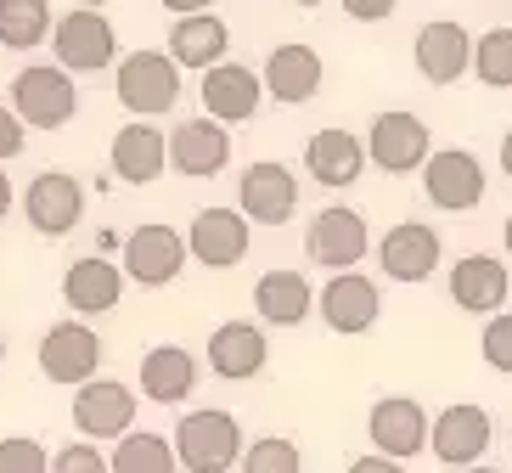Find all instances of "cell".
I'll return each mask as SVG.
<instances>
[{
  "label": "cell",
  "mask_w": 512,
  "mask_h": 473,
  "mask_svg": "<svg viewBox=\"0 0 512 473\" xmlns=\"http://www.w3.org/2000/svg\"><path fill=\"white\" fill-rule=\"evenodd\" d=\"M175 462L186 473H231L242 457V423L220 406H203V412H186L175 423Z\"/></svg>",
  "instance_id": "1"
},
{
  "label": "cell",
  "mask_w": 512,
  "mask_h": 473,
  "mask_svg": "<svg viewBox=\"0 0 512 473\" xmlns=\"http://www.w3.org/2000/svg\"><path fill=\"white\" fill-rule=\"evenodd\" d=\"M12 113L29 130H62L79 113V85L57 62H29L12 74Z\"/></svg>",
  "instance_id": "2"
},
{
  "label": "cell",
  "mask_w": 512,
  "mask_h": 473,
  "mask_svg": "<svg viewBox=\"0 0 512 473\" xmlns=\"http://www.w3.org/2000/svg\"><path fill=\"white\" fill-rule=\"evenodd\" d=\"M51 51H57V68H68V74H102L119 57V34L96 6H74V12L51 17Z\"/></svg>",
  "instance_id": "3"
},
{
  "label": "cell",
  "mask_w": 512,
  "mask_h": 473,
  "mask_svg": "<svg viewBox=\"0 0 512 473\" xmlns=\"http://www.w3.org/2000/svg\"><path fill=\"white\" fill-rule=\"evenodd\" d=\"M119 102L136 113V119H158L181 102V68L169 51H130L119 62V79H113Z\"/></svg>",
  "instance_id": "4"
},
{
  "label": "cell",
  "mask_w": 512,
  "mask_h": 473,
  "mask_svg": "<svg viewBox=\"0 0 512 473\" xmlns=\"http://www.w3.org/2000/svg\"><path fill=\"white\" fill-rule=\"evenodd\" d=\"M186 231L164 226V220H147L124 237V276L141 282V288H169L175 276L186 271Z\"/></svg>",
  "instance_id": "5"
},
{
  "label": "cell",
  "mask_w": 512,
  "mask_h": 473,
  "mask_svg": "<svg viewBox=\"0 0 512 473\" xmlns=\"http://www.w3.org/2000/svg\"><path fill=\"white\" fill-rule=\"evenodd\" d=\"M484 164L467 147H439V153L422 158V192H428V203L445 214H467L484 203Z\"/></svg>",
  "instance_id": "6"
},
{
  "label": "cell",
  "mask_w": 512,
  "mask_h": 473,
  "mask_svg": "<svg viewBox=\"0 0 512 473\" xmlns=\"http://www.w3.org/2000/svg\"><path fill=\"white\" fill-rule=\"evenodd\" d=\"M316 310H321V321H327L332 333L361 338V333H372L377 316H383V293H377L372 276H361L355 265H349V271H332V282L316 293Z\"/></svg>",
  "instance_id": "7"
},
{
  "label": "cell",
  "mask_w": 512,
  "mask_h": 473,
  "mask_svg": "<svg viewBox=\"0 0 512 473\" xmlns=\"http://www.w3.org/2000/svg\"><path fill=\"white\" fill-rule=\"evenodd\" d=\"M434 153V141H428V124L406 107H394V113H377L372 119V136H366V164H377L383 175H411L422 169V158Z\"/></svg>",
  "instance_id": "8"
},
{
  "label": "cell",
  "mask_w": 512,
  "mask_h": 473,
  "mask_svg": "<svg viewBox=\"0 0 512 473\" xmlns=\"http://www.w3.org/2000/svg\"><path fill=\"white\" fill-rule=\"evenodd\" d=\"M372 248V231H366L361 209H321L304 231V254L321 265V271H349V265L366 260Z\"/></svg>",
  "instance_id": "9"
},
{
  "label": "cell",
  "mask_w": 512,
  "mask_h": 473,
  "mask_svg": "<svg viewBox=\"0 0 512 473\" xmlns=\"http://www.w3.org/2000/svg\"><path fill=\"white\" fill-rule=\"evenodd\" d=\"M96 367H102V338H96L85 321L68 316L40 338V372H46V383L79 389L85 378H96Z\"/></svg>",
  "instance_id": "10"
},
{
  "label": "cell",
  "mask_w": 512,
  "mask_h": 473,
  "mask_svg": "<svg viewBox=\"0 0 512 473\" xmlns=\"http://www.w3.org/2000/svg\"><path fill=\"white\" fill-rule=\"evenodd\" d=\"M23 214L40 237H68L85 214V186L68 175V169H40L23 192Z\"/></svg>",
  "instance_id": "11"
},
{
  "label": "cell",
  "mask_w": 512,
  "mask_h": 473,
  "mask_svg": "<svg viewBox=\"0 0 512 473\" xmlns=\"http://www.w3.org/2000/svg\"><path fill=\"white\" fill-rule=\"evenodd\" d=\"M237 203L254 226H287L293 209H299V175L287 164H271V158L265 164H248L237 181Z\"/></svg>",
  "instance_id": "12"
},
{
  "label": "cell",
  "mask_w": 512,
  "mask_h": 473,
  "mask_svg": "<svg viewBox=\"0 0 512 473\" xmlns=\"http://www.w3.org/2000/svg\"><path fill=\"white\" fill-rule=\"evenodd\" d=\"M164 153H169V169L175 175H192V181H203V175H220V169L231 164V136H226V124L220 119H186V124H175L169 130V141H164Z\"/></svg>",
  "instance_id": "13"
},
{
  "label": "cell",
  "mask_w": 512,
  "mask_h": 473,
  "mask_svg": "<svg viewBox=\"0 0 512 473\" xmlns=\"http://www.w3.org/2000/svg\"><path fill=\"white\" fill-rule=\"evenodd\" d=\"M74 428L85 440H119L136 428V395L119 378H85L74 389Z\"/></svg>",
  "instance_id": "14"
},
{
  "label": "cell",
  "mask_w": 512,
  "mask_h": 473,
  "mask_svg": "<svg viewBox=\"0 0 512 473\" xmlns=\"http://www.w3.org/2000/svg\"><path fill=\"white\" fill-rule=\"evenodd\" d=\"M366 440H372V451H383L394 462L428 451V412H422V400L383 395L372 406V417H366Z\"/></svg>",
  "instance_id": "15"
},
{
  "label": "cell",
  "mask_w": 512,
  "mask_h": 473,
  "mask_svg": "<svg viewBox=\"0 0 512 473\" xmlns=\"http://www.w3.org/2000/svg\"><path fill=\"white\" fill-rule=\"evenodd\" d=\"M203 113L220 124H242V119H254L259 102H265V79L254 74V68H242V62H209L203 68Z\"/></svg>",
  "instance_id": "16"
},
{
  "label": "cell",
  "mask_w": 512,
  "mask_h": 473,
  "mask_svg": "<svg viewBox=\"0 0 512 473\" xmlns=\"http://www.w3.org/2000/svg\"><path fill=\"white\" fill-rule=\"evenodd\" d=\"M248 214L242 209H197L192 231H186V254L209 271H231L248 254Z\"/></svg>",
  "instance_id": "17"
},
{
  "label": "cell",
  "mask_w": 512,
  "mask_h": 473,
  "mask_svg": "<svg viewBox=\"0 0 512 473\" xmlns=\"http://www.w3.org/2000/svg\"><path fill=\"white\" fill-rule=\"evenodd\" d=\"M445 254L434 226H422V220H400V226L383 231V243H377V265L389 282H428Z\"/></svg>",
  "instance_id": "18"
},
{
  "label": "cell",
  "mask_w": 512,
  "mask_h": 473,
  "mask_svg": "<svg viewBox=\"0 0 512 473\" xmlns=\"http://www.w3.org/2000/svg\"><path fill=\"white\" fill-rule=\"evenodd\" d=\"M428 445H434V457L445 462V468L484 462V451H490V412L473 406V400H456V406H445V412L434 417Z\"/></svg>",
  "instance_id": "19"
},
{
  "label": "cell",
  "mask_w": 512,
  "mask_h": 473,
  "mask_svg": "<svg viewBox=\"0 0 512 473\" xmlns=\"http://www.w3.org/2000/svg\"><path fill=\"white\" fill-rule=\"evenodd\" d=\"M411 57H417V74L428 79V85H456V79L467 74V62H473V34H467L462 23H451V17L422 23Z\"/></svg>",
  "instance_id": "20"
},
{
  "label": "cell",
  "mask_w": 512,
  "mask_h": 473,
  "mask_svg": "<svg viewBox=\"0 0 512 473\" xmlns=\"http://www.w3.org/2000/svg\"><path fill=\"white\" fill-rule=\"evenodd\" d=\"M271 361V344H265V327L254 321H220L209 333V372L226 383H242V378H259Z\"/></svg>",
  "instance_id": "21"
},
{
  "label": "cell",
  "mask_w": 512,
  "mask_h": 473,
  "mask_svg": "<svg viewBox=\"0 0 512 473\" xmlns=\"http://www.w3.org/2000/svg\"><path fill=\"white\" fill-rule=\"evenodd\" d=\"M321 51L304 46V40H287V46H276L271 57H265V68H259V79H265V96H276V102L299 107L310 102V96L321 91Z\"/></svg>",
  "instance_id": "22"
},
{
  "label": "cell",
  "mask_w": 512,
  "mask_h": 473,
  "mask_svg": "<svg viewBox=\"0 0 512 473\" xmlns=\"http://www.w3.org/2000/svg\"><path fill=\"white\" fill-rule=\"evenodd\" d=\"M124 282H130V276H124L113 260L85 254V260H74V265H68V276H62V299H68L79 316H107V310H119Z\"/></svg>",
  "instance_id": "23"
},
{
  "label": "cell",
  "mask_w": 512,
  "mask_h": 473,
  "mask_svg": "<svg viewBox=\"0 0 512 473\" xmlns=\"http://www.w3.org/2000/svg\"><path fill=\"white\" fill-rule=\"evenodd\" d=\"M512 293V276L501 260H490V254H467V260L451 265V299L467 310V316H490V310L507 305Z\"/></svg>",
  "instance_id": "24"
},
{
  "label": "cell",
  "mask_w": 512,
  "mask_h": 473,
  "mask_svg": "<svg viewBox=\"0 0 512 473\" xmlns=\"http://www.w3.org/2000/svg\"><path fill=\"white\" fill-rule=\"evenodd\" d=\"M231 51V29L209 12H181L175 17V29H169V57H175V68H192V74H203L209 62H220Z\"/></svg>",
  "instance_id": "25"
},
{
  "label": "cell",
  "mask_w": 512,
  "mask_h": 473,
  "mask_svg": "<svg viewBox=\"0 0 512 473\" xmlns=\"http://www.w3.org/2000/svg\"><path fill=\"white\" fill-rule=\"evenodd\" d=\"M192 389H197L192 350H181V344H152V350L141 355V395L147 400H158V406H181Z\"/></svg>",
  "instance_id": "26"
},
{
  "label": "cell",
  "mask_w": 512,
  "mask_h": 473,
  "mask_svg": "<svg viewBox=\"0 0 512 473\" xmlns=\"http://www.w3.org/2000/svg\"><path fill=\"white\" fill-rule=\"evenodd\" d=\"M304 169L321 186H355L366 169V141L349 136V130H316L310 147H304Z\"/></svg>",
  "instance_id": "27"
},
{
  "label": "cell",
  "mask_w": 512,
  "mask_h": 473,
  "mask_svg": "<svg viewBox=\"0 0 512 473\" xmlns=\"http://www.w3.org/2000/svg\"><path fill=\"white\" fill-rule=\"evenodd\" d=\"M164 164H169V153H164V130L158 124H119V136H113V169H119V181L147 186L164 175Z\"/></svg>",
  "instance_id": "28"
},
{
  "label": "cell",
  "mask_w": 512,
  "mask_h": 473,
  "mask_svg": "<svg viewBox=\"0 0 512 473\" xmlns=\"http://www.w3.org/2000/svg\"><path fill=\"white\" fill-rule=\"evenodd\" d=\"M254 310L259 321H271V327H299L310 310H316V293L304 282L299 271H265L254 288Z\"/></svg>",
  "instance_id": "29"
},
{
  "label": "cell",
  "mask_w": 512,
  "mask_h": 473,
  "mask_svg": "<svg viewBox=\"0 0 512 473\" xmlns=\"http://www.w3.org/2000/svg\"><path fill=\"white\" fill-rule=\"evenodd\" d=\"M107 468L113 473H175L181 462H175V445H169L164 434L124 428V440H119V451L107 457Z\"/></svg>",
  "instance_id": "30"
},
{
  "label": "cell",
  "mask_w": 512,
  "mask_h": 473,
  "mask_svg": "<svg viewBox=\"0 0 512 473\" xmlns=\"http://www.w3.org/2000/svg\"><path fill=\"white\" fill-rule=\"evenodd\" d=\"M51 40V6L46 0H0V46L34 51Z\"/></svg>",
  "instance_id": "31"
},
{
  "label": "cell",
  "mask_w": 512,
  "mask_h": 473,
  "mask_svg": "<svg viewBox=\"0 0 512 473\" xmlns=\"http://www.w3.org/2000/svg\"><path fill=\"white\" fill-rule=\"evenodd\" d=\"M467 68H479V79L490 91H507L512 85V29H490L479 34V46H473V62Z\"/></svg>",
  "instance_id": "32"
},
{
  "label": "cell",
  "mask_w": 512,
  "mask_h": 473,
  "mask_svg": "<svg viewBox=\"0 0 512 473\" xmlns=\"http://www.w3.org/2000/svg\"><path fill=\"white\" fill-rule=\"evenodd\" d=\"M242 473H304V457H299V445L282 440V434H265V440L254 445H242Z\"/></svg>",
  "instance_id": "33"
},
{
  "label": "cell",
  "mask_w": 512,
  "mask_h": 473,
  "mask_svg": "<svg viewBox=\"0 0 512 473\" xmlns=\"http://www.w3.org/2000/svg\"><path fill=\"white\" fill-rule=\"evenodd\" d=\"M51 451L40 440H29V434H6L0 440V473H46Z\"/></svg>",
  "instance_id": "34"
},
{
  "label": "cell",
  "mask_w": 512,
  "mask_h": 473,
  "mask_svg": "<svg viewBox=\"0 0 512 473\" xmlns=\"http://www.w3.org/2000/svg\"><path fill=\"white\" fill-rule=\"evenodd\" d=\"M479 350H484V361H490V367L512 378V310H490V327H484Z\"/></svg>",
  "instance_id": "35"
},
{
  "label": "cell",
  "mask_w": 512,
  "mask_h": 473,
  "mask_svg": "<svg viewBox=\"0 0 512 473\" xmlns=\"http://www.w3.org/2000/svg\"><path fill=\"white\" fill-rule=\"evenodd\" d=\"M46 473H113V468H107V457L96 451V445L79 440V445H62L57 457L46 462Z\"/></svg>",
  "instance_id": "36"
},
{
  "label": "cell",
  "mask_w": 512,
  "mask_h": 473,
  "mask_svg": "<svg viewBox=\"0 0 512 473\" xmlns=\"http://www.w3.org/2000/svg\"><path fill=\"white\" fill-rule=\"evenodd\" d=\"M23 136H29V124L12 113V102H0V164L23 153Z\"/></svg>",
  "instance_id": "37"
},
{
  "label": "cell",
  "mask_w": 512,
  "mask_h": 473,
  "mask_svg": "<svg viewBox=\"0 0 512 473\" xmlns=\"http://www.w3.org/2000/svg\"><path fill=\"white\" fill-rule=\"evenodd\" d=\"M394 6H400V0H344V12L355 17V23H383V17H394Z\"/></svg>",
  "instance_id": "38"
},
{
  "label": "cell",
  "mask_w": 512,
  "mask_h": 473,
  "mask_svg": "<svg viewBox=\"0 0 512 473\" xmlns=\"http://www.w3.org/2000/svg\"><path fill=\"white\" fill-rule=\"evenodd\" d=\"M349 473H406V462H394V457H383V451H372V457L349 462Z\"/></svg>",
  "instance_id": "39"
},
{
  "label": "cell",
  "mask_w": 512,
  "mask_h": 473,
  "mask_svg": "<svg viewBox=\"0 0 512 473\" xmlns=\"http://www.w3.org/2000/svg\"><path fill=\"white\" fill-rule=\"evenodd\" d=\"M158 6H169V12L181 17V12H209L214 0H158Z\"/></svg>",
  "instance_id": "40"
},
{
  "label": "cell",
  "mask_w": 512,
  "mask_h": 473,
  "mask_svg": "<svg viewBox=\"0 0 512 473\" xmlns=\"http://www.w3.org/2000/svg\"><path fill=\"white\" fill-rule=\"evenodd\" d=\"M12 214V181H6V169H0V220Z\"/></svg>",
  "instance_id": "41"
},
{
  "label": "cell",
  "mask_w": 512,
  "mask_h": 473,
  "mask_svg": "<svg viewBox=\"0 0 512 473\" xmlns=\"http://www.w3.org/2000/svg\"><path fill=\"white\" fill-rule=\"evenodd\" d=\"M501 169H507V175H512V130H507V136H501Z\"/></svg>",
  "instance_id": "42"
},
{
  "label": "cell",
  "mask_w": 512,
  "mask_h": 473,
  "mask_svg": "<svg viewBox=\"0 0 512 473\" xmlns=\"http://www.w3.org/2000/svg\"><path fill=\"white\" fill-rule=\"evenodd\" d=\"M456 473H496V468H484V462H467V468H456Z\"/></svg>",
  "instance_id": "43"
},
{
  "label": "cell",
  "mask_w": 512,
  "mask_h": 473,
  "mask_svg": "<svg viewBox=\"0 0 512 473\" xmlns=\"http://www.w3.org/2000/svg\"><path fill=\"white\" fill-rule=\"evenodd\" d=\"M501 243H507V254H512V214H507V226H501Z\"/></svg>",
  "instance_id": "44"
},
{
  "label": "cell",
  "mask_w": 512,
  "mask_h": 473,
  "mask_svg": "<svg viewBox=\"0 0 512 473\" xmlns=\"http://www.w3.org/2000/svg\"><path fill=\"white\" fill-rule=\"evenodd\" d=\"M293 6H304V12H310V6H327V0H293Z\"/></svg>",
  "instance_id": "45"
},
{
  "label": "cell",
  "mask_w": 512,
  "mask_h": 473,
  "mask_svg": "<svg viewBox=\"0 0 512 473\" xmlns=\"http://www.w3.org/2000/svg\"><path fill=\"white\" fill-rule=\"evenodd\" d=\"M0 361H6V333H0Z\"/></svg>",
  "instance_id": "46"
}]
</instances>
